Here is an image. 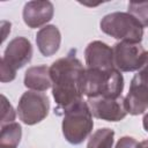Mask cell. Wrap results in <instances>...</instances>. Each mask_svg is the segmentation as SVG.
Returning a JSON list of instances; mask_svg holds the SVG:
<instances>
[{
	"mask_svg": "<svg viewBox=\"0 0 148 148\" xmlns=\"http://www.w3.org/2000/svg\"><path fill=\"white\" fill-rule=\"evenodd\" d=\"M125 105L132 116L142 114L148 109V52L142 67L131 81L128 92L125 96Z\"/></svg>",
	"mask_w": 148,
	"mask_h": 148,
	"instance_id": "obj_6",
	"label": "cell"
},
{
	"mask_svg": "<svg viewBox=\"0 0 148 148\" xmlns=\"http://www.w3.org/2000/svg\"><path fill=\"white\" fill-rule=\"evenodd\" d=\"M32 58V45L25 37L18 36L13 38L1 58V62L7 65L13 71H17L27 65Z\"/></svg>",
	"mask_w": 148,
	"mask_h": 148,
	"instance_id": "obj_9",
	"label": "cell"
},
{
	"mask_svg": "<svg viewBox=\"0 0 148 148\" xmlns=\"http://www.w3.org/2000/svg\"><path fill=\"white\" fill-rule=\"evenodd\" d=\"M94 127L92 114L86 101H80L64 112L61 124L65 139L72 145L82 143Z\"/></svg>",
	"mask_w": 148,
	"mask_h": 148,
	"instance_id": "obj_3",
	"label": "cell"
},
{
	"mask_svg": "<svg viewBox=\"0 0 148 148\" xmlns=\"http://www.w3.org/2000/svg\"><path fill=\"white\" fill-rule=\"evenodd\" d=\"M91 114L106 121H120L127 116L125 97H94L87 101Z\"/></svg>",
	"mask_w": 148,
	"mask_h": 148,
	"instance_id": "obj_8",
	"label": "cell"
},
{
	"mask_svg": "<svg viewBox=\"0 0 148 148\" xmlns=\"http://www.w3.org/2000/svg\"><path fill=\"white\" fill-rule=\"evenodd\" d=\"M50 111L49 97L35 90H28L22 94L17 104V114L25 125H35L46 118Z\"/></svg>",
	"mask_w": 148,
	"mask_h": 148,
	"instance_id": "obj_5",
	"label": "cell"
},
{
	"mask_svg": "<svg viewBox=\"0 0 148 148\" xmlns=\"http://www.w3.org/2000/svg\"><path fill=\"white\" fill-rule=\"evenodd\" d=\"M24 86L35 91H45L52 87V79L50 67L46 65H38L29 67L24 74Z\"/></svg>",
	"mask_w": 148,
	"mask_h": 148,
	"instance_id": "obj_13",
	"label": "cell"
},
{
	"mask_svg": "<svg viewBox=\"0 0 148 148\" xmlns=\"http://www.w3.org/2000/svg\"><path fill=\"white\" fill-rule=\"evenodd\" d=\"M54 14V7L51 1H28L23 7V21L31 28H39L50 22Z\"/></svg>",
	"mask_w": 148,
	"mask_h": 148,
	"instance_id": "obj_11",
	"label": "cell"
},
{
	"mask_svg": "<svg viewBox=\"0 0 148 148\" xmlns=\"http://www.w3.org/2000/svg\"><path fill=\"white\" fill-rule=\"evenodd\" d=\"M138 143L139 142L132 136H121L114 148H136Z\"/></svg>",
	"mask_w": 148,
	"mask_h": 148,
	"instance_id": "obj_19",
	"label": "cell"
},
{
	"mask_svg": "<svg viewBox=\"0 0 148 148\" xmlns=\"http://www.w3.org/2000/svg\"><path fill=\"white\" fill-rule=\"evenodd\" d=\"M136 148H148V139H147V140H143V141H141V142H139Z\"/></svg>",
	"mask_w": 148,
	"mask_h": 148,
	"instance_id": "obj_22",
	"label": "cell"
},
{
	"mask_svg": "<svg viewBox=\"0 0 148 148\" xmlns=\"http://www.w3.org/2000/svg\"><path fill=\"white\" fill-rule=\"evenodd\" d=\"M86 68L81 60L71 51L66 57L56 60L50 67L52 79V95L57 103L54 112L64 114L66 110L82 101L83 79Z\"/></svg>",
	"mask_w": 148,
	"mask_h": 148,
	"instance_id": "obj_1",
	"label": "cell"
},
{
	"mask_svg": "<svg viewBox=\"0 0 148 148\" xmlns=\"http://www.w3.org/2000/svg\"><path fill=\"white\" fill-rule=\"evenodd\" d=\"M61 34L58 27L53 24L40 28L36 34V44L39 52L44 57H51L56 54L60 47Z\"/></svg>",
	"mask_w": 148,
	"mask_h": 148,
	"instance_id": "obj_12",
	"label": "cell"
},
{
	"mask_svg": "<svg viewBox=\"0 0 148 148\" xmlns=\"http://www.w3.org/2000/svg\"><path fill=\"white\" fill-rule=\"evenodd\" d=\"M124 90V77L117 68L99 71L86 68L83 79V95L94 97H119Z\"/></svg>",
	"mask_w": 148,
	"mask_h": 148,
	"instance_id": "obj_2",
	"label": "cell"
},
{
	"mask_svg": "<svg viewBox=\"0 0 148 148\" xmlns=\"http://www.w3.org/2000/svg\"><path fill=\"white\" fill-rule=\"evenodd\" d=\"M15 117L16 114L13 105L8 102L5 95H1V126L14 123Z\"/></svg>",
	"mask_w": 148,
	"mask_h": 148,
	"instance_id": "obj_17",
	"label": "cell"
},
{
	"mask_svg": "<svg viewBox=\"0 0 148 148\" xmlns=\"http://www.w3.org/2000/svg\"><path fill=\"white\" fill-rule=\"evenodd\" d=\"M114 142V131L109 127L96 130L88 140L87 148H112Z\"/></svg>",
	"mask_w": 148,
	"mask_h": 148,
	"instance_id": "obj_15",
	"label": "cell"
},
{
	"mask_svg": "<svg viewBox=\"0 0 148 148\" xmlns=\"http://www.w3.org/2000/svg\"><path fill=\"white\" fill-rule=\"evenodd\" d=\"M1 27H2V42L6 39L7 37V32H10V22L7 21H2L1 22Z\"/></svg>",
	"mask_w": 148,
	"mask_h": 148,
	"instance_id": "obj_20",
	"label": "cell"
},
{
	"mask_svg": "<svg viewBox=\"0 0 148 148\" xmlns=\"http://www.w3.org/2000/svg\"><path fill=\"white\" fill-rule=\"evenodd\" d=\"M128 13L133 15L143 28L148 27V1L128 2Z\"/></svg>",
	"mask_w": 148,
	"mask_h": 148,
	"instance_id": "obj_16",
	"label": "cell"
},
{
	"mask_svg": "<svg viewBox=\"0 0 148 148\" xmlns=\"http://www.w3.org/2000/svg\"><path fill=\"white\" fill-rule=\"evenodd\" d=\"M16 77V72L9 68L3 62H0V81L2 83L10 82Z\"/></svg>",
	"mask_w": 148,
	"mask_h": 148,
	"instance_id": "obj_18",
	"label": "cell"
},
{
	"mask_svg": "<svg viewBox=\"0 0 148 148\" xmlns=\"http://www.w3.org/2000/svg\"><path fill=\"white\" fill-rule=\"evenodd\" d=\"M101 30L120 42L140 43L143 37V27L128 12H114L105 15L99 22Z\"/></svg>",
	"mask_w": 148,
	"mask_h": 148,
	"instance_id": "obj_4",
	"label": "cell"
},
{
	"mask_svg": "<svg viewBox=\"0 0 148 148\" xmlns=\"http://www.w3.org/2000/svg\"><path fill=\"white\" fill-rule=\"evenodd\" d=\"M142 125H143V128H145V131L148 133V112L143 116V118H142Z\"/></svg>",
	"mask_w": 148,
	"mask_h": 148,
	"instance_id": "obj_21",
	"label": "cell"
},
{
	"mask_svg": "<svg viewBox=\"0 0 148 148\" xmlns=\"http://www.w3.org/2000/svg\"><path fill=\"white\" fill-rule=\"evenodd\" d=\"M84 59L87 68L110 71L116 68L113 62L112 47L101 40L90 42L84 50Z\"/></svg>",
	"mask_w": 148,
	"mask_h": 148,
	"instance_id": "obj_10",
	"label": "cell"
},
{
	"mask_svg": "<svg viewBox=\"0 0 148 148\" xmlns=\"http://www.w3.org/2000/svg\"><path fill=\"white\" fill-rule=\"evenodd\" d=\"M22 138V127L18 123L14 121L1 126L0 133V148H16Z\"/></svg>",
	"mask_w": 148,
	"mask_h": 148,
	"instance_id": "obj_14",
	"label": "cell"
},
{
	"mask_svg": "<svg viewBox=\"0 0 148 148\" xmlns=\"http://www.w3.org/2000/svg\"><path fill=\"white\" fill-rule=\"evenodd\" d=\"M114 67L120 72H135L139 71L145 60L146 53L140 43L118 42L112 46Z\"/></svg>",
	"mask_w": 148,
	"mask_h": 148,
	"instance_id": "obj_7",
	"label": "cell"
}]
</instances>
